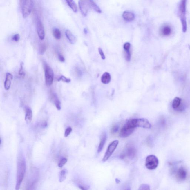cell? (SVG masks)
Returning a JSON list of instances; mask_svg holds the SVG:
<instances>
[{"label": "cell", "instance_id": "6da1fadb", "mask_svg": "<svg viewBox=\"0 0 190 190\" xmlns=\"http://www.w3.org/2000/svg\"><path fill=\"white\" fill-rule=\"evenodd\" d=\"M26 164L25 158L22 155H20L18 158L17 163L16 184L15 189H19L21 183L23 180L26 173Z\"/></svg>", "mask_w": 190, "mask_h": 190}, {"label": "cell", "instance_id": "7a4b0ae2", "mask_svg": "<svg viewBox=\"0 0 190 190\" xmlns=\"http://www.w3.org/2000/svg\"><path fill=\"white\" fill-rule=\"evenodd\" d=\"M187 1V0H180L178 6V16L181 21L183 33H185L187 30V18H186Z\"/></svg>", "mask_w": 190, "mask_h": 190}, {"label": "cell", "instance_id": "3957f363", "mask_svg": "<svg viewBox=\"0 0 190 190\" xmlns=\"http://www.w3.org/2000/svg\"><path fill=\"white\" fill-rule=\"evenodd\" d=\"M135 128L134 119L129 120L121 129L120 136L122 138L128 137L132 133Z\"/></svg>", "mask_w": 190, "mask_h": 190}, {"label": "cell", "instance_id": "277c9868", "mask_svg": "<svg viewBox=\"0 0 190 190\" xmlns=\"http://www.w3.org/2000/svg\"><path fill=\"white\" fill-rule=\"evenodd\" d=\"M20 4L23 18H27L32 10L33 0H20Z\"/></svg>", "mask_w": 190, "mask_h": 190}, {"label": "cell", "instance_id": "5b68a950", "mask_svg": "<svg viewBox=\"0 0 190 190\" xmlns=\"http://www.w3.org/2000/svg\"><path fill=\"white\" fill-rule=\"evenodd\" d=\"M44 68L45 82L48 87L52 85L54 80V73L52 68L46 62L44 63Z\"/></svg>", "mask_w": 190, "mask_h": 190}, {"label": "cell", "instance_id": "8992f818", "mask_svg": "<svg viewBox=\"0 0 190 190\" xmlns=\"http://www.w3.org/2000/svg\"><path fill=\"white\" fill-rule=\"evenodd\" d=\"M136 154V150L135 146L132 144H129L126 146L121 158L127 157L129 159H133L135 158Z\"/></svg>", "mask_w": 190, "mask_h": 190}, {"label": "cell", "instance_id": "52a82bcc", "mask_svg": "<svg viewBox=\"0 0 190 190\" xmlns=\"http://www.w3.org/2000/svg\"><path fill=\"white\" fill-rule=\"evenodd\" d=\"M159 163V160L155 155H149L146 158L145 166L149 170L155 169L158 167Z\"/></svg>", "mask_w": 190, "mask_h": 190}, {"label": "cell", "instance_id": "ba28073f", "mask_svg": "<svg viewBox=\"0 0 190 190\" xmlns=\"http://www.w3.org/2000/svg\"><path fill=\"white\" fill-rule=\"evenodd\" d=\"M119 142L117 140L113 141L110 143L108 147L107 151H106L104 156L102 162H105L106 161L108 160L109 158L112 155L113 153L115 151V149L117 147L118 145L119 144Z\"/></svg>", "mask_w": 190, "mask_h": 190}, {"label": "cell", "instance_id": "9c48e42d", "mask_svg": "<svg viewBox=\"0 0 190 190\" xmlns=\"http://www.w3.org/2000/svg\"><path fill=\"white\" fill-rule=\"evenodd\" d=\"M134 122L135 127H141L142 128L150 129L151 124L148 120L144 118L134 119Z\"/></svg>", "mask_w": 190, "mask_h": 190}, {"label": "cell", "instance_id": "30bf717a", "mask_svg": "<svg viewBox=\"0 0 190 190\" xmlns=\"http://www.w3.org/2000/svg\"><path fill=\"white\" fill-rule=\"evenodd\" d=\"M37 30L38 37L41 40H43L45 37L44 27L42 22L39 18H37L36 21Z\"/></svg>", "mask_w": 190, "mask_h": 190}, {"label": "cell", "instance_id": "8fae6325", "mask_svg": "<svg viewBox=\"0 0 190 190\" xmlns=\"http://www.w3.org/2000/svg\"><path fill=\"white\" fill-rule=\"evenodd\" d=\"M78 5L82 15L84 16H86L90 8L89 4L87 0H79Z\"/></svg>", "mask_w": 190, "mask_h": 190}, {"label": "cell", "instance_id": "7c38bea8", "mask_svg": "<svg viewBox=\"0 0 190 190\" xmlns=\"http://www.w3.org/2000/svg\"><path fill=\"white\" fill-rule=\"evenodd\" d=\"M182 100L180 98L176 97L173 101L172 106L174 110L182 111L184 110V107L182 104Z\"/></svg>", "mask_w": 190, "mask_h": 190}, {"label": "cell", "instance_id": "4fadbf2b", "mask_svg": "<svg viewBox=\"0 0 190 190\" xmlns=\"http://www.w3.org/2000/svg\"><path fill=\"white\" fill-rule=\"evenodd\" d=\"M176 177L178 179L180 180H184L187 177V172L184 167H180L176 173Z\"/></svg>", "mask_w": 190, "mask_h": 190}, {"label": "cell", "instance_id": "5bb4252c", "mask_svg": "<svg viewBox=\"0 0 190 190\" xmlns=\"http://www.w3.org/2000/svg\"><path fill=\"white\" fill-rule=\"evenodd\" d=\"M13 78V75L10 73H6L4 82V88L5 90H8L10 89Z\"/></svg>", "mask_w": 190, "mask_h": 190}, {"label": "cell", "instance_id": "9a60e30c", "mask_svg": "<svg viewBox=\"0 0 190 190\" xmlns=\"http://www.w3.org/2000/svg\"><path fill=\"white\" fill-rule=\"evenodd\" d=\"M25 120L27 123H30L32 118V112L31 109L28 106H25Z\"/></svg>", "mask_w": 190, "mask_h": 190}, {"label": "cell", "instance_id": "2e32d148", "mask_svg": "<svg viewBox=\"0 0 190 190\" xmlns=\"http://www.w3.org/2000/svg\"><path fill=\"white\" fill-rule=\"evenodd\" d=\"M107 135L105 132H104L101 135L100 142L98 149V153H99L103 150L107 140Z\"/></svg>", "mask_w": 190, "mask_h": 190}, {"label": "cell", "instance_id": "e0dca14e", "mask_svg": "<svg viewBox=\"0 0 190 190\" xmlns=\"http://www.w3.org/2000/svg\"><path fill=\"white\" fill-rule=\"evenodd\" d=\"M50 99L54 102L57 109L60 110L61 109V103L59 100L57 94L56 93H53L50 95Z\"/></svg>", "mask_w": 190, "mask_h": 190}, {"label": "cell", "instance_id": "ac0fdd59", "mask_svg": "<svg viewBox=\"0 0 190 190\" xmlns=\"http://www.w3.org/2000/svg\"><path fill=\"white\" fill-rule=\"evenodd\" d=\"M125 21L127 22H131L135 19V14L131 12L124 11L122 15Z\"/></svg>", "mask_w": 190, "mask_h": 190}, {"label": "cell", "instance_id": "d6986e66", "mask_svg": "<svg viewBox=\"0 0 190 190\" xmlns=\"http://www.w3.org/2000/svg\"><path fill=\"white\" fill-rule=\"evenodd\" d=\"M66 35L69 42L72 44H74L76 43L77 41V38L70 30H66Z\"/></svg>", "mask_w": 190, "mask_h": 190}, {"label": "cell", "instance_id": "ffe728a7", "mask_svg": "<svg viewBox=\"0 0 190 190\" xmlns=\"http://www.w3.org/2000/svg\"><path fill=\"white\" fill-rule=\"evenodd\" d=\"M111 80V76L109 73H104L101 77V81L104 84H108L109 83Z\"/></svg>", "mask_w": 190, "mask_h": 190}, {"label": "cell", "instance_id": "44dd1931", "mask_svg": "<svg viewBox=\"0 0 190 190\" xmlns=\"http://www.w3.org/2000/svg\"><path fill=\"white\" fill-rule=\"evenodd\" d=\"M66 1L68 5L71 8L73 11L74 12L77 13L78 11L77 7L74 0H66Z\"/></svg>", "mask_w": 190, "mask_h": 190}, {"label": "cell", "instance_id": "7402d4cb", "mask_svg": "<svg viewBox=\"0 0 190 190\" xmlns=\"http://www.w3.org/2000/svg\"><path fill=\"white\" fill-rule=\"evenodd\" d=\"M87 1L88 2L89 4L90 8L93 9L97 12L99 13H102V10H101L100 8L94 2L93 0H87Z\"/></svg>", "mask_w": 190, "mask_h": 190}, {"label": "cell", "instance_id": "603a6c76", "mask_svg": "<svg viewBox=\"0 0 190 190\" xmlns=\"http://www.w3.org/2000/svg\"><path fill=\"white\" fill-rule=\"evenodd\" d=\"M53 36L56 39L59 40L61 39V34L60 30L59 29L57 28H54L53 30Z\"/></svg>", "mask_w": 190, "mask_h": 190}, {"label": "cell", "instance_id": "cb8c5ba5", "mask_svg": "<svg viewBox=\"0 0 190 190\" xmlns=\"http://www.w3.org/2000/svg\"><path fill=\"white\" fill-rule=\"evenodd\" d=\"M162 34L164 36H169L172 32V30L171 27L168 26H164L162 29Z\"/></svg>", "mask_w": 190, "mask_h": 190}, {"label": "cell", "instance_id": "d4e9b609", "mask_svg": "<svg viewBox=\"0 0 190 190\" xmlns=\"http://www.w3.org/2000/svg\"><path fill=\"white\" fill-rule=\"evenodd\" d=\"M67 174V171L66 169H63L61 171L59 176V182H62L64 181L65 179H66Z\"/></svg>", "mask_w": 190, "mask_h": 190}, {"label": "cell", "instance_id": "484cf974", "mask_svg": "<svg viewBox=\"0 0 190 190\" xmlns=\"http://www.w3.org/2000/svg\"><path fill=\"white\" fill-rule=\"evenodd\" d=\"M46 46L45 43L41 44L40 45L39 48V52L40 54L43 55L46 52Z\"/></svg>", "mask_w": 190, "mask_h": 190}, {"label": "cell", "instance_id": "4316f807", "mask_svg": "<svg viewBox=\"0 0 190 190\" xmlns=\"http://www.w3.org/2000/svg\"><path fill=\"white\" fill-rule=\"evenodd\" d=\"M67 162V159L66 158L63 157L61 158L58 163V166L60 168H62L66 164Z\"/></svg>", "mask_w": 190, "mask_h": 190}, {"label": "cell", "instance_id": "83f0119b", "mask_svg": "<svg viewBox=\"0 0 190 190\" xmlns=\"http://www.w3.org/2000/svg\"><path fill=\"white\" fill-rule=\"evenodd\" d=\"M57 81L59 82L62 81L65 83H68L71 82V80L70 78H66L64 76L62 75L59 78H58Z\"/></svg>", "mask_w": 190, "mask_h": 190}, {"label": "cell", "instance_id": "f1b7e54d", "mask_svg": "<svg viewBox=\"0 0 190 190\" xmlns=\"http://www.w3.org/2000/svg\"><path fill=\"white\" fill-rule=\"evenodd\" d=\"M18 74L19 75L22 77H24L25 73L23 70V63L22 62L21 63L20 68L19 70Z\"/></svg>", "mask_w": 190, "mask_h": 190}, {"label": "cell", "instance_id": "f546056e", "mask_svg": "<svg viewBox=\"0 0 190 190\" xmlns=\"http://www.w3.org/2000/svg\"><path fill=\"white\" fill-rule=\"evenodd\" d=\"M125 57L126 60L127 61L129 62L131 61V50L125 51Z\"/></svg>", "mask_w": 190, "mask_h": 190}, {"label": "cell", "instance_id": "4dcf8cb0", "mask_svg": "<svg viewBox=\"0 0 190 190\" xmlns=\"http://www.w3.org/2000/svg\"><path fill=\"white\" fill-rule=\"evenodd\" d=\"M72 131V128L71 127H67L66 130L64 133L65 137H66L70 135V133Z\"/></svg>", "mask_w": 190, "mask_h": 190}, {"label": "cell", "instance_id": "1f68e13d", "mask_svg": "<svg viewBox=\"0 0 190 190\" xmlns=\"http://www.w3.org/2000/svg\"><path fill=\"white\" fill-rule=\"evenodd\" d=\"M119 129V126L118 125H115L111 128V133L113 134H115L117 132Z\"/></svg>", "mask_w": 190, "mask_h": 190}, {"label": "cell", "instance_id": "d6a6232c", "mask_svg": "<svg viewBox=\"0 0 190 190\" xmlns=\"http://www.w3.org/2000/svg\"><path fill=\"white\" fill-rule=\"evenodd\" d=\"M131 44L129 42H126L123 45V48L125 51H129L131 48Z\"/></svg>", "mask_w": 190, "mask_h": 190}, {"label": "cell", "instance_id": "836d02e7", "mask_svg": "<svg viewBox=\"0 0 190 190\" xmlns=\"http://www.w3.org/2000/svg\"><path fill=\"white\" fill-rule=\"evenodd\" d=\"M20 39V36L18 34H15L12 38V40L16 42L19 41Z\"/></svg>", "mask_w": 190, "mask_h": 190}, {"label": "cell", "instance_id": "e575fe53", "mask_svg": "<svg viewBox=\"0 0 190 190\" xmlns=\"http://www.w3.org/2000/svg\"><path fill=\"white\" fill-rule=\"evenodd\" d=\"M150 188L149 186L147 184H142L140 186L139 190H150Z\"/></svg>", "mask_w": 190, "mask_h": 190}, {"label": "cell", "instance_id": "d590c367", "mask_svg": "<svg viewBox=\"0 0 190 190\" xmlns=\"http://www.w3.org/2000/svg\"><path fill=\"white\" fill-rule=\"evenodd\" d=\"M98 50H99V54L101 56V57H102V59L103 60H104L105 59L106 57L105 55H104V53L103 50L101 48H98Z\"/></svg>", "mask_w": 190, "mask_h": 190}, {"label": "cell", "instance_id": "8d00e7d4", "mask_svg": "<svg viewBox=\"0 0 190 190\" xmlns=\"http://www.w3.org/2000/svg\"><path fill=\"white\" fill-rule=\"evenodd\" d=\"M58 58L59 61L62 62H65V59L64 57H63V56L62 55V54H60V53L58 54Z\"/></svg>", "mask_w": 190, "mask_h": 190}, {"label": "cell", "instance_id": "74e56055", "mask_svg": "<svg viewBox=\"0 0 190 190\" xmlns=\"http://www.w3.org/2000/svg\"><path fill=\"white\" fill-rule=\"evenodd\" d=\"M115 181H116L117 183H119L120 182V181L119 179H115Z\"/></svg>", "mask_w": 190, "mask_h": 190}, {"label": "cell", "instance_id": "f35d334b", "mask_svg": "<svg viewBox=\"0 0 190 190\" xmlns=\"http://www.w3.org/2000/svg\"><path fill=\"white\" fill-rule=\"evenodd\" d=\"M84 32L85 34H87V30H86V29H84Z\"/></svg>", "mask_w": 190, "mask_h": 190}]
</instances>
